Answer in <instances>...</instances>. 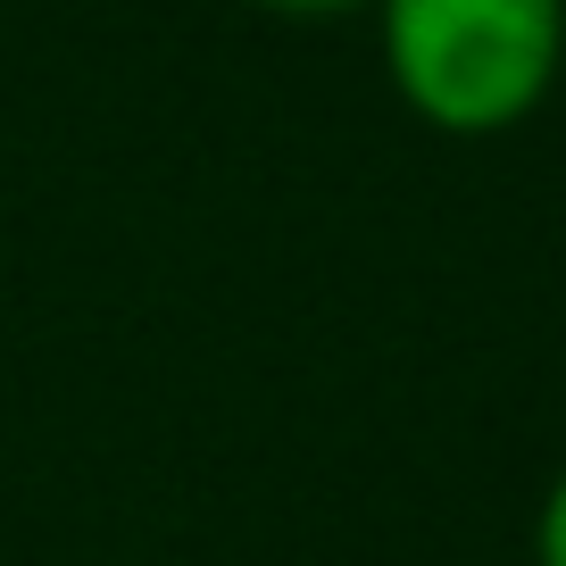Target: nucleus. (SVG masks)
<instances>
[{
  "label": "nucleus",
  "instance_id": "1",
  "mask_svg": "<svg viewBox=\"0 0 566 566\" xmlns=\"http://www.w3.org/2000/svg\"><path fill=\"white\" fill-rule=\"evenodd\" d=\"M384 75L433 134L492 142L549 101L566 67V0H375Z\"/></svg>",
  "mask_w": 566,
  "mask_h": 566
},
{
  "label": "nucleus",
  "instance_id": "2",
  "mask_svg": "<svg viewBox=\"0 0 566 566\" xmlns=\"http://www.w3.org/2000/svg\"><path fill=\"white\" fill-rule=\"evenodd\" d=\"M533 566H566V467L542 492V516H533Z\"/></svg>",
  "mask_w": 566,
  "mask_h": 566
},
{
  "label": "nucleus",
  "instance_id": "3",
  "mask_svg": "<svg viewBox=\"0 0 566 566\" xmlns=\"http://www.w3.org/2000/svg\"><path fill=\"white\" fill-rule=\"evenodd\" d=\"M275 18H342V9H375V0H259Z\"/></svg>",
  "mask_w": 566,
  "mask_h": 566
}]
</instances>
